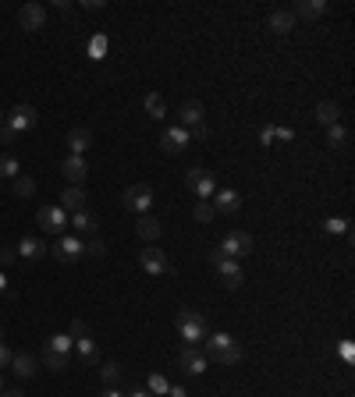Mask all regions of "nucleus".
<instances>
[{
    "instance_id": "obj_43",
    "label": "nucleus",
    "mask_w": 355,
    "mask_h": 397,
    "mask_svg": "<svg viewBox=\"0 0 355 397\" xmlns=\"http://www.w3.org/2000/svg\"><path fill=\"white\" fill-rule=\"evenodd\" d=\"M189 135H196V139H206V135H210V128H206V124H199V128H192Z\"/></svg>"
},
{
    "instance_id": "obj_12",
    "label": "nucleus",
    "mask_w": 355,
    "mask_h": 397,
    "mask_svg": "<svg viewBox=\"0 0 355 397\" xmlns=\"http://www.w3.org/2000/svg\"><path fill=\"white\" fill-rule=\"evenodd\" d=\"M139 263H142V269H146L150 277L167 274V256H163V248H157V245H146L142 252H139Z\"/></svg>"
},
{
    "instance_id": "obj_25",
    "label": "nucleus",
    "mask_w": 355,
    "mask_h": 397,
    "mask_svg": "<svg viewBox=\"0 0 355 397\" xmlns=\"http://www.w3.org/2000/svg\"><path fill=\"white\" fill-rule=\"evenodd\" d=\"M75 348H78V359H82V365H100V348H96V341H89V337H78V341H75Z\"/></svg>"
},
{
    "instance_id": "obj_52",
    "label": "nucleus",
    "mask_w": 355,
    "mask_h": 397,
    "mask_svg": "<svg viewBox=\"0 0 355 397\" xmlns=\"http://www.w3.org/2000/svg\"><path fill=\"white\" fill-rule=\"evenodd\" d=\"M0 128H4V110H0Z\"/></svg>"
},
{
    "instance_id": "obj_15",
    "label": "nucleus",
    "mask_w": 355,
    "mask_h": 397,
    "mask_svg": "<svg viewBox=\"0 0 355 397\" xmlns=\"http://www.w3.org/2000/svg\"><path fill=\"white\" fill-rule=\"evenodd\" d=\"M210 202H214L217 213H238L242 210V195L235 192V188H217Z\"/></svg>"
},
{
    "instance_id": "obj_24",
    "label": "nucleus",
    "mask_w": 355,
    "mask_h": 397,
    "mask_svg": "<svg viewBox=\"0 0 355 397\" xmlns=\"http://www.w3.org/2000/svg\"><path fill=\"white\" fill-rule=\"evenodd\" d=\"M160 231H163V224H160L157 217H142V220L135 224V234H139L142 241H157Z\"/></svg>"
},
{
    "instance_id": "obj_39",
    "label": "nucleus",
    "mask_w": 355,
    "mask_h": 397,
    "mask_svg": "<svg viewBox=\"0 0 355 397\" xmlns=\"http://www.w3.org/2000/svg\"><path fill=\"white\" fill-rule=\"evenodd\" d=\"M277 142V128H274V124H266V128L260 132V145H274Z\"/></svg>"
},
{
    "instance_id": "obj_27",
    "label": "nucleus",
    "mask_w": 355,
    "mask_h": 397,
    "mask_svg": "<svg viewBox=\"0 0 355 397\" xmlns=\"http://www.w3.org/2000/svg\"><path fill=\"white\" fill-rule=\"evenodd\" d=\"M270 29H274V32H291V29H295V14H291V11H274V14H270Z\"/></svg>"
},
{
    "instance_id": "obj_13",
    "label": "nucleus",
    "mask_w": 355,
    "mask_h": 397,
    "mask_svg": "<svg viewBox=\"0 0 355 397\" xmlns=\"http://www.w3.org/2000/svg\"><path fill=\"white\" fill-rule=\"evenodd\" d=\"M189 142H192L189 128H163V135H160V149H163V153H171V156H178Z\"/></svg>"
},
{
    "instance_id": "obj_26",
    "label": "nucleus",
    "mask_w": 355,
    "mask_h": 397,
    "mask_svg": "<svg viewBox=\"0 0 355 397\" xmlns=\"http://www.w3.org/2000/svg\"><path fill=\"white\" fill-rule=\"evenodd\" d=\"M317 121H320V124H327V128H330V124H338V121H341V107H338L334 99L317 103Z\"/></svg>"
},
{
    "instance_id": "obj_28",
    "label": "nucleus",
    "mask_w": 355,
    "mask_h": 397,
    "mask_svg": "<svg viewBox=\"0 0 355 397\" xmlns=\"http://www.w3.org/2000/svg\"><path fill=\"white\" fill-rule=\"evenodd\" d=\"M18 174H22V163H18L11 153H0V178H18Z\"/></svg>"
},
{
    "instance_id": "obj_18",
    "label": "nucleus",
    "mask_w": 355,
    "mask_h": 397,
    "mask_svg": "<svg viewBox=\"0 0 355 397\" xmlns=\"http://www.w3.org/2000/svg\"><path fill=\"white\" fill-rule=\"evenodd\" d=\"M86 192H82V188H75V184H68L65 188V195H60V210L65 213H78V210H86Z\"/></svg>"
},
{
    "instance_id": "obj_36",
    "label": "nucleus",
    "mask_w": 355,
    "mask_h": 397,
    "mask_svg": "<svg viewBox=\"0 0 355 397\" xmlns=\"http://www.w3.org/2000/svg\"><path fill=\"white\" fill-rule=\"evenodd\" d=\"M348 227H352V224H348L345 217H330V220L323 224V231H327V234H345Z\"/></svg>"
},
{
    "instance_id": "obj_16",
    "label": "nucleus",
    "mask_w": 355,
    "mask_h": 397,
    "mask_svg": "<svg viewBox=\"0 0 355 397\" xmlns=\"http://www.w3.org/2000/svg\"><path fill=\"white\" fill-rule=\"evenodd\" d=\"M178 362H181V369L189 372V376H203V372H206V354H203L196 344H189V348H185Z\"/></svg>"
},
{
    "instance_id": "obj_21",
    "label": "nucleus",
    "mask_w": 355,
    "mask_h": 397,
    "mask_svg": "<svg viewBox=\"0 0 355 397\" xmlns=\"http://www.w3.org/2000/svg\"><path fill=\"white\" fill-rule=\"evenodd\" d=\"M323 11H327V0H299L291 14H295V22H299V18H306V22H309V18H320Z\"/></svg>"
},
{
    "instance_id": "obj_4",
    "label": "nucleus",
    "mask_w": 355,
    "mask_h": 397,
    "mask_svg": "<svg viewBox=\"0 0 355 397\" xmlns=\"http://www.w3.org/2000/svg\"><path fill=\"white\" fill-rule=\"evenodd\" d=\"M185 184H189L203 202H210L214 192H217V181H214V174L206 171V167H189V171H185Z\"/></svg>"
},
{
    "instance_id": "obj_10",
    "label": "nucleus",
    "mask_w": 355,
    "mask_h": 397,
    "mask_svg": "<svg viewBox=\"0 0 355 397\" xmlns=\"http://www.w3.org/2000/svg\"><path fill=\"white\" fill-rule=\"evenodd\" d=\"M36 224L43 227L47 234H60L68 227V213L60 210V206H39V210H36Z\"/></svg>"
},
{
    "instance_id": "obj_17",
    "label": "nucleus",
    "mask_w": 355,
    "mask_h": 397,
    "mask_svg": "<svg viewBox=\"0 0 355 397\" xmlns=\"http://www.w3.org/2000/svg\"><path fill=\"white\" fill-rule=\"evenodd\" d=\"M60 174H65L75 188H82V181H86V174H89V167H86V160H82V156H68L65 163H60Z\"/></svg>"
},
{
    "instance_id": "obj_23",
    "label": "nucleus",
    "mask_w": 355,
    "mask_h": 397,
    "mask_svg": "<svg viewBox=\"0 0 355 397\" xmlns=\"http://www.w3.org/2000/svg\"><path fill=\"white\" fill-rule=\"evenodd\" d=\"M11 372L18 376V380H32V376H36V359H32V354H14Z\"/></svg>"
},
{
    "instance_id": "obj_19",
    "label": "nucleus",
    "mask_w": 355,
    "mask_h": 397,
    "mask_svg": "<svg viewBox=\"0 0 355 397\" xmlns=\"http://www.w3.org/2000/svg\"><path fill=\"white\" fill-rule=\"evenodd\" d=\"M93 145V132L89 128H71L68 132V149H71V156H82Z\"/></svg>"
},
{
    "instance_id": "obj_44",
    "label": "nucleus",
    "mask_w": 355,
    "mask_h": 397,
    "mask_svg": "<svg viewBox=\"0 0 355 397\" xmlns=\"http://www.w3.org/2000/svg\"><path fill=\"white\" fill-rule=\"evenodd\" d=\"M277 139L288 142V139H295V132H291V128H277Z\"/></svg>"
},
{
    "instance_id": "obj_2",
    "label": "nucleus",
    "mask_w": 355,
    "mask_h": 397,
    "mask_svg": "<svg viewBox=\"0 0 355 397\" xmlns=\"http://www.w3.org/2000/svg\"><path fill=\"white\" fill-rule=\"evenodd\" d=\"M71 348H75V341L68 337V333H57V337H50V341L43 344V362H47V369L65 372V369L71 365Z\"/></svg>"
},
{
    "instance_id": "obj_22",
    "label": "nucleus",
    "mask_w": 355,
    "mask_h": 397,
    "mask_svg": "<svg viewBox=\"0 0 355 397\" xmlns=\"http://www.w3.org/2000/svg\"><path fill=\"white\" fill-rule=\"evenodd\" d=\"M181 121H185V128H199L203 124V103L199 99H185L181 103Z\"/></svg>"
},
{
    "instance_id": "obj_9",
    "label": "nucleus",
    "mask_w": 355,
    "mask_h": 397,
    "mask_svg": "<svg viewBox=\"0 0 355 397\" xmlns=\"http://www.w3.org/2000/svg\"><path fill=\"white\" fill-rule=\"evenodd\" d=\"M214 269L220 274V280H224V287L227 291H238L242 287V280H245V274H242V263H235V259H224V256H217L214 252Z\"/></svg>"
},
{
    "instance_id": "obj_20",
    "label": "nucleus",
    "mask_w": 355,
    "mask_h": 397,
    "mask_svg": "<svg viewBox=\"0 0 355 397\" xmlns=\"http://www.w3.org/2000/svg\"><path fill=\"white\" fill-rule=\"evenodd\" d=\"M71 227H75V234H96L100 220L89 210H78V213H71Z\"/></svg>"
},
{
    "instance_id": "obj_37",
    "label": "nucleus",
    "mask_w": 355,
    "mask_h": 397,
    "mask_svg": "<svg viewBox=\"0 0 355 397\" xmlns=\"http://www.w3.org/2000/svg\"><path fill=\"white\" fill-rule=\"evenodd\" d=\"M68 337H71V341H78V337H89V326L82 323V320H71V326H68Z\"/></svg>"
},
{
    "instance_id": "obj_47",
    "label": "nucleus",
    "mask_w": 355,
    "mask_h": 397,
    "mask_svg": "<svg viewBox=\"0 0 355 397\" xmlns=\"http://www.w3.org/2000/svg\"><path fill=\"white\" fill-rule=\"evenodd\" d=\"M167 394H171V397H189V394H185V387H171Z\"/></svg>"
},
{
    "instance_id": "obj_42",
    "label": "nucleus",
    "mask_w": 355,
    "mask_h": 397,
    "mask_svg": "<svg viewBox=\"0 0 355 397\" xmlns=\"http://www.w3.org/2000/svg\"><path fill=\"white\" fill-rule=\"evenodd\" d=\"M14 139H18V135H14V132L8 128V124H4V128H0V142H8V145H11Z\"/></svg>"
},
{
    "instance_id": "obj_53",
    "label": "nucleus",
    "mask_w": 355,
    "mask_h": 397,
    "mask_svg": "<svg viewBox=\"0 0 355 397\" xmlns=\"http://www.w3.org/2000/svg\"><path fill=\"white\" fill-rule=\"evenodd\" d=\"M0 390H4V380H0Z\"/></svg>"
},
{
    "instance_id": "obj_29",
    "label": "nucleus",
    "mask_w": 355,
    "mask_h": 397,
    "mask_svg": "<svg viewBox=\"0 0 355 397\" xmlns=\"http://www.w3.org/2000/svg\"><path fill=\"white\" fill-rule=\"evenodd\" d=\"M146 114L160 121V117L167 114V99H163L160 93H150V96H146Z\"/></svg>"
},
{
    "instance_id": "obj_14",
    "label": "nucleus",
    "mask_w": 355,
    "mask_h": 397,
    "mask_svg": "<svg viewBox=\"0 0 355 397\" xmlns=\"http://www.w3.org/2000/svg\"><path fill=\"white\" fill-rule=\"evenodd\" d=\"M14 252L22 256V259H29V263H39V259L50 256V245L43 238H22V241L14 245Z\"/></svg>"
},
{
    "instance_id": "obj_31",
    "label": "nucleus",
    "mask_w": 355,
    "mask_h": 397,
    "mask_svg": "<svg viewBox=\"0 0 355 397\" xmlns=\"http://www.w3.org/2000/svg\"><path fill=\"white\" fill-rule=\"evenodd\" d=\"M327 142L334 145V149H345V145H348V132L341 128V121H338V124H330V128H327Z\"/></svg>"
},
{
    "instance_id": "obj_3",
    "label": "nucleus",
    "mask_w": 355,
    "mask_h": 397,
    "mask_svg": "<svg viewBox=\"0 0 355 397\" xmlns=\"http://www.w3.org/2000/svg\"><path fill=\"white\" fill-rule=\"evenodd\" d=\"M178 333H181V341L199 344V341H206V320L196 309H181L178 312Z\"/></svg>"
},
{
    "instance_id": "obj_35",
    "label": "nucleus",
    "mask_w": 355,
    "mask_h": 397,
    "mask_svg": "<svg viewBox=\"0 0 355 397\" xmlns=\"http://www.w3.org/2000/svg\"><path fill=\"white\" fill-rule=\"evenodd\" d=\"M167 390H171V383L163 380V372H153V376H150V394H153V397H163Z\"/></svg>"
},
{
    "instance_id": "obj_38",
    "label": "nucleus",
    "mask_w": 355,
    "mask_h": 397,
    "mask_svg": "<svg viewBox=\"0 0 355 397\" xmlns=\"http://www.w3.org/2000/svg\"><path fill=\"white\" fill-rule=\"evenodd\" d=\"M18 263V252L8 245V248H0V269H8V266H14Z\"/></svg>"
},
{
    "instance_id": "obj_41",
    "label": "nucleus",
    "mask_w": 355,
    "mask_h": 397,
    "mask_svg": "<svg viewBox=\"0 0 355 397\" xmlns=\"http://www.w3.org/2000/svg\"><path fill=\"white\" fill-rule=\"evenodd\" d=\"M11 359H14L11 348H8V344H0V369H8V365H11Z\"/></svg>"
},
{
    "instance_id": "obj_45",
    "label": "nucleus",
    "mask_w": 355,
    "mask_h": 397,
    "mask_svg": "<svg viewBox=\"0 0 355 397\" xmlns=\"http://www.w3.org/2000/svg\"><path fill=\"white\" fill-rule=\"evenodd\" d=\"M352 354H355L352 344H341V359H345V362H352Z\"/></svg>"
},
{
    "instance_id": "obj_32",
    "label": "nucleus",
    "mask_w": 355,
    "mask_h": 397,
    "mask_svg": "<svg viewBox=\"0 0 355 397\" xmlns=\"http://www.w3.org/2000/svg\"><path fill=\"white\" fill-rule=\"evenodd\" d=\"M82 245H86V256L89 259H103V256H107V241H103V238H89V241H82Z\"/></svg>"
},
{
    "instance_id": "obj_6",
    "label": "nucleus",
    "mask_w": 355,
    "mask_h": 397,
    "mask_svg": "<svg viewBox=\"0 0 355 397\" xmlns=\"http://www.w3.org/2000/svg\"><path fill=\"white\" fill-rule=\"evenodd\" d=\"M253 252V238H249V231H231L224 241H220V248H217V256H224V259H242V256H249Z\"/></svg>"
},
{
    "instance_id": "obj_7",
    "label": "nucleus",
    "mask_w": 355,
    "mask_h": 397,
    "mask_svg": "<svg viewBox=\"0 0 355 397\" xmlns=\"http://www.w3.org/2000/svg\"><path fill=\"white\" fill-rule=\"evenodd\" d=\"M4 124L14 135H22V132H32L39 124V114H36V107H29V103H18L11 114H4Z\"/></svg>"
},
{
    "instance_id": "obj_5",
    "label": "nucleus",
    "mask_w": 355,
    "mask_h": 397,
    "mask_svg": "<svg viewBox=\"0 0 355 397\" xmlns=\"http://www.w3.org/2000/svg\"><path fill=\"white\" fill-rule=\"evenodd\" d=\"M121 206L128 213H142L146 217V210L153 206V188L150 184H128V188H124V195H121Z\"/></svg>"
},
{
    "instance_id": "obj_50",
    "label": "nucleus",
    "mask_w": 355,
    "mask_h": 397,
    "mask_svg": "<svg viewBox=\"0 0 355 397\" xmlns=\"http://www.w3.org/2000/svg\"><path fill=\"white\" fill-rule=\"evenodd\" d=\"M103 397H121V394H117L114 387H107V390H103Z\"/></svg>"
},
{
    "instance_id": "obj_48",
    "label": "nucleus",
    "mask_w": 355,
    "mask_h": 397,
    "mask_svg": "<svg viewBox=\"0 0 355 397\" xmlns=\"http://www.w3.org/2000/svg\"><path fill=\"white\" fill-rule=\"evenodd\" d=\"M0 397H25L22 390H0Z\"/></svg>"
},
{
    "instance_id": "obj_8",
    "label": "nucleus",
    "mask_w": 355,
    "mask_h": 397,
    "mask_svg": "<svg viewBox=\"0 0 355 397\" xmlns=\"http://www.w3.org/2000/svg\"><path fill=\"white\" fill-rule=\"evenodd\" d=\"M50 256H54L57 263H75V259L86 256V245H82L78 234H65V238H57V241L50 245Z\"/></svg>"
},
{
    "instance_id": "obj_1",
    "label": "nucleus",
    "mask_w": 355,
    "mask_h": 397,
    "mask_svg": "<svg viewBox=\"0 0 355 397\" xmlns=\"http://www.w3.org/2000/svg\"><path fill=\"white\" fill-rule=\"evenodd\" d=\"M206 362L238 365L242 362V344L231 337V333H210V337H206Z\"/></svg>"
},
{
    "instance_id": "obj_49",
    "label": "nucleus",
    "mask_w": 355,
    "mask_h": 397,
    "mask_svg": "<svg viewBox=\"0 0 355 397\" xmlns=\"http://www.w3.org/2000/svg\"><path fill=\"white\" fill-rule=\"evenodd\" d=\"M128 397H153V394H150V390H132Z\"/></svg>"
},
{
    "instance_id": "obj_34",
    "label": "nucleus",
    "mask_w": 355,
    "mask_h": 397,
    "mask_svg": "<svg viewBox=\"0 0 355 397\" xmlns=\"http://www.w3.org/2000/svg\"><path fill=\"white\" fill-rule=\"evenodd\" d=\"M192 217H196L199 224H210V220L217 217V210H214V202H203V199H199V202H196V210H192Z\"/></svg>"
},
{
    "instance_id": "obj_11",
    "label": "nucleus",
    "mask_w": 355,
    "mask_h": 397,
    "mask_svg": "<svg viewBox=\"0 0 355 397\" xmlns=\"http://www.w3.org/2000/svg\"><path fill=\"white\" fill-rule=\"evenodd\" d=\"M18 25H22L25 32H39L47 25V8L43 4H22V11H18Z\"/></svg>"
},
{
    "instance_id": "obj_46",
    "label": "nucleus",
    "mask_w": 355,
    "mask_h": 397,
    "mask_svg": "<svg viewBox=\"0 0 355 397\" xmlns=\"http://www.w3.org/2000/svg\"><path fill=\"white\" fill-rule=\"evenodd\" d=\"M8 291H11V287H8V277H4V269H0V295H8Z\"/></svg>"
},
{
    "instance_id": "obj_33",
    "label": "nucleus",
    "mask_w": 355,
    "mask_h": 397,
    "mask_svg": "<svg viewBox=\"0 0 355 397\" xmlns=\"http://www.w3.org/2000/svg\"><path fill=\"white\" fill-rule=\"evenodd\" d=\"M32 192H36V181L25 178V174H18V178H14V195H18V199H29Z\"/></svg>"
},
{
    "instance_id": "obj_30",
    "label": "nucleus",
    "mask_w": 355,
    "mask_h": 397,
    "mask_svg": "<svg viewBox=\"0 0 355 397\" xmlns=\"http://www.w3.org/2000/svg\"><path fill=\"white\" fill-rule=\"evenodd\" d=\"M100 380L107 383V387H117L121 383V365L117 362H103L100 365Z\"/></svg>"
},
{
    "instance_id": "obj_51",
    "label": "nucleus",
    "mask_w": 355,
    "mask_h": 397,
    "mask_svg": "<svg viewBox=\"0 0 355 397\" xmlns=\"http://www.w3.org/2000/svg\"><path fill=\"white\" fill-rule=\"evenodd\" d=\"M0 344H4V326H0Z\"/></svg>"
},
{
    "instance_id": "obj_40",
    "label": "nucleus",
    "mask_w": 355,
    "mask_h": 397,
    "mask_svg": "<svg viewBox=\"0 0 355 397\" xmlns=\"http://www.w3.org/2000/svg\"><path fill=\"white\" fill-rule=\"evenodd\" d=\"M103 50H107V39H103V36H96L93 43H89V53H93V57H100Z\"/></svg>"
}]
</instances>
